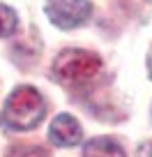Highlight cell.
<instances>
[{"mask_svg": "<svg viewBox=\"0 0 152 157\" xmlns=\"http://www.w3.org/2000/svg\"><path fill=\"white\" fill-rule=\"evenodd\" d=\"M49 139H51L53 146H60V148L76 146L83 139L81 123L74 116H69V113H60V116L53 118V123L49 127Z\"/></svg>", "mask_w": 152, "mask_h": 157, "instance_id": "obj_4", "label": "cell"}, {"mask_svg": "<svg viewBox=\"0 0 152 157\" xmlns=\"http://www.w3.org/2000/svg\"><path fill=\"white\" fill-rule=\"evenodd\" d=\"M44 12L49 21L60 30H74L90 19L92 2L90 0H46Z\"/></svg>", "mask_w": 152, "mask_h": 157, "instance_id": "obj_3", "label": "cell"}, {"mask_svg": "<svg viewBox=\"0 0 152 157\" xmlns=\"http://www.w3.org/2000/svg\"><path fill=\"white\" fill-rule=\"evenodd\" d=\"M7 157H49V152L42 146H12Z\"/></svg>", "mask_w": 152, "mask_h": 157, "instance_id": "obj_7", "label": "cell"}, {"mask_svg": "<svg viewBox=\"0 0 152 157\" xmlns=\"http://www.w3.org/2000/svg\"><path fill=\"white\" fill-rule=\"evenodd\" d=\"M138 157H152V141H145L138 148Z\"/></svg>", "mask_w": 152, "mask_h": 157, "instance_id": "obj_8", "label": "cell"}, {"mask_svg": "<svg viewBox=\"0 0 152 157\" xmlns=\"http://www.w3.org/2000/svg\"><path fill=\"white\" fill-rule=\"evenodd\" d=\"M147 67H150V78H152V58H150V63H147Z\"/></svg>", "mask_w": 152, "mask_h": 157, "instance_id": "obj_9", "label": "cell"}, {"mask_svg": "<svg viewBox=\"0 0 152 157\" xmlns=\"http://www.w3.org/2000/svg\"><path fill=\"white\" fill-rule=\"evenodd\" d=\"M44 113H46V104L39 90H35L32 86H19L12 90V95L5 102L2 123L9 129L25 132V129L37 127L44 120Z\"/></svg>", "mask_w": 152, "mask_h": 157, "instance_id": "obj_2", "label": "cell"}, {"mask_svg": "<svg viewBox=\"0 0 152 157\" xmlns=\"http://www.w3.org/2000/svg\"><path fill=\"white\" fill-rule=\"evenodd\" d=\"M83 157H127L115 139L111 136H95L85 143Z\"/></svg>", "mask_w": 152, "mask_h": 157, "instance_id": "obj_5", "label": "cell"}, {"mask_svg": "<svg viewBox=\"0 0 152 157\" xmlns=\"http://www.w3.org/2000/svg\"><path fill=\"white\" fill-rule=\"evenodd\" d=\"M16 25H19L16 12L12 10V7H7V5L0 2V37H9V35L16 30Z\"/></svg>", "mask_w": 152, "mask_h": 157, "instance_id": "obj_6", "label": "cell"}, {"mask_svg": "<svg viewBox=\"0 0 152 157\" xmlns=\"http://www.w3.org/2000/svg\"><path fill=\"white\" fill-rule=\"evenodd\" d=\"M102 72V58L85 49H65L53 60V78L74 93L95 88Z\"/></svg>", "mask_w": 152, "mask_h": 157, "instance_id": "obj_1", "label": "cell"}]
</instances>
